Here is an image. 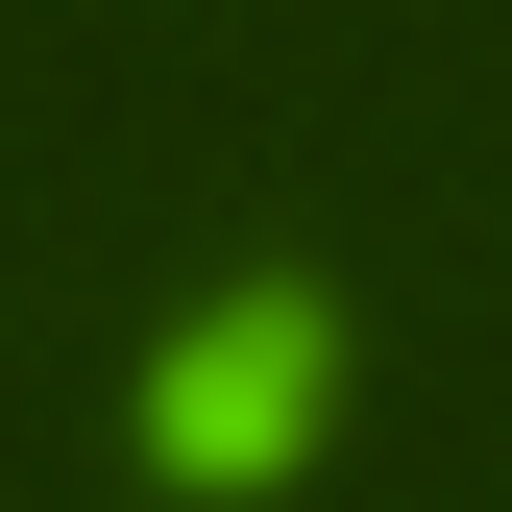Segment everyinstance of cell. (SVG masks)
Returning a JSON list of instances; mask_svg holds the SVG:
<instances>
[{"label":"cell","instance_id":"1","mask_svg":"<svg viewBox=\"0 0 512 512\" xmlns=\"http://www.w3.org/2000/svg\"><path fill=\"white\" fill-rule=\"evenodd\" d=\"M317 366H342V342H317V293H220L196 342L147 366V464H196V488L293 464V439H317Z\"/></svg>","mask_w":512,"mask_h":512}]
</instances>
